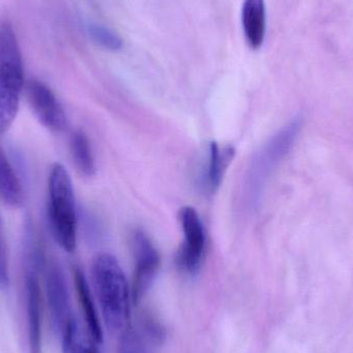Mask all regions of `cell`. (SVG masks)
<instances>
[{"instance_id":"cell-1","label":"cell","mask_w":353,"mask_h":353,"mask_svg":"<svg viewBox=\"0 0 353 353\" xmlns=\"http://www.w3.org/2000/svg\"><path fill=\"white\" fill-rule=\"evenodd\" d=\"M92 280L103 321L114 333L128 329L132 300V288L115 256L101 253L92 263Z\"/></svg>"},{"instance_id":"cell-2","label":"cell","mask_w":353,"mask_h":353,"mask_svg":"<svg viewBox=\"0 0 353 353\" xmlns=\"http://www.w3.org/2000/svg\"><path fill=\"white\" fill-rule=\"evenodd\" d=\"M24 87V65L16 33L10 23L0 25V136L14 123Z\"/></svg>"},{"instance_id":"cell-3","label":"cell","mask_w":353,"mask_h":353,"mask_svg":"<svg viewBox=\"0 0 353 353\" xmlns=\"http://www.w3.org/2000/svg\"><path fill=\"white\" fill-rule=\"evenodd\" d=\"M48 218L54 238L66 252L77 247V208L74 186L61 163L52 165L48 180Z\"/></svg>"},{"instance_id":"cell-4","label":"cell","mask_w":353,"mask_h":353,"mask_svg":"<svg viewBox=\"0 0 353 353\" xmlns=\"http://www.w3.org/2000/svg\"><path fill=\"white\" fill-rule=\"evenodd\" d=\"M43 265V253L39 249L25 250V290L30 353H41V290L39 272Z\"/></svg>"},{"instance_id":"cell-5","label":"cell","mask_w":353,"mask_h":353,"mask_svg":"<svg viewBox=\"0 0 353 353\" xmlns=\"http://www.w3.org/2000/svg\"><path fill=\"white\" fill-rule=\"evenodd\" d=\"M179 221L182 228V245L176 253V265L187 274H195L201 268L205 256V234L203 222L194 208H181Z\"/></svg>"},{"instance_id":"cell-6","label":"cell","mask_w":353,"mask_h":353,"mask_svg":"<svg viewBox=\"0 0 353 353\" xmlns=\"http://www.w3.org/2000/svg\"><path fill=\"white\" fill-rule=\"evenodd\" d=\"M134 256L132 300L139 303L150 290L161 269V255L146 232L138 230L132 234Z\"/></svg>"},{"instance_id":"cell-7","label":"cell","mask_w":353,"mask_h":353,"mask_svg":"<svg viewBox=\"0 0 353 353\" xmlns=\"http://www.w3.org/2000/svg\"><path fill=\"white\" fill-rule=\"evenodd\" d=\"M27 99L35 117L41 125L52 132H61L68 125V118L52 89L41 81L33 79L27 84Z\"/></svg>"},{"instance_id":"cell-8","label":"cell","mask_w":353,"mask_h":353,"mask_svg":"<svg viewBox=\"0 0 353 353\" xmlns=\"http://www.w3.org/2000/svg\"><path fill=\"white\" fill-rule=\"evenodd\" d=\"M46 288H47L48 304L51 311L52 319L56 327L61 331L62 327L74 316L70 311L68 281L61 267L58 263H51L47 268Z\"/></svg>"},{"instance_id":"cell-9","label":"cell","mask_w":353,"mask_h":353,"mask_svg":"<svg viewBox=\"0 0 353 353\" xmlns=\"http://www.w3.org/2000/svg\"><path fill=\"white\" fill-rule=\"evenodd\" d=\"M236 155V149L232 146H220L218 143L211 142L209 146V159L205 173V190L209 194H214L219 188L225 175L226 170L230 167Z\"/></svg>"},{"instance_id":"cell-10","label":"cell","mask_w":353,"mask_h":353,"mask_svg":"<svg viewBox=\"0 0 353 353\" xmlns=\"http://www.w3.org/2000/svg\"><path fill=\"white\" fill-rule=\"evenodd\" d=\"M242 23L249 47L253 50L259 49L265 41L267 26L265 0H245Z\"/></svg>"},{"instance_id":"cell-11","label":"cell","mask_w":353,"mask_h":353,"mask_svg":"<svg viewBox=\"0 0 353 353\" xmlns=\"http://www.w3.org/2000/svg\"><path fill=\"white\" fill-rule=\"evenodd\" d=\"M74 280L79 302H80L85 323L87 325V331L97 344H101L103 337L101 321H99V314H97V308L93 302L88 282L79 268L74 270Z\"/></svg>"},{"instance_id":"cell-12","label":"cell","mask_w":353,"mask_h":353,"mask_svg":"<svg viewBox=\"0 0 353 353\" xmlns=\"http://www.w3.org/2000/svg\"><path fill=\"white\" fill-rule=\"evenodd\" d=\"M0 199L12 208L24 203V191L14 168L0 146Z\"/></svg>"},{"instance_id":"cell-13","label":"cell","mask_w":353,"mask_h":353,"mask_svg":"<svg viewBox=\"0 0 353 353\" xmlns=\"http://www.w3.org/2000/svg\"><path fill=\"white\" fill-rule=\"evenodd\" d=\"M62 352L63 353H99L97 342L85 333L78 321L72 317L62 327Z\"/></svg>"},{"instance_id":"cell-14","label":"cell","mask_w":353,"mask_h":353,"mask_svg":"<svg viewBox=\"0 0 353 353\" xmlns=\"http://www.w3.org/2000/svg\"><path fill=\"white\" fill-rule=\"evenodd\" d=\"M70 151L77 169L84 176L95 174V161L88 137L83 130H76L70 138Z\"/></svg>"},{"instance_id":"cell-15","label":"cell","mask_w":353,"mask_h":353,"mask_svg":"<svg viewBox=\"0 0 353 353\" xmlns=\"http://www.w3.org/2000/svg\"><path fill=\"white\" fill-rule=\"evenodd\" d=\"M88 33L94 43L109 51H118L123 46L121 37L109 27L91 24L88 26Z\"/></svg>"},{"instance_id":"cell-16","label":"cell","mask_w":353,"mask_h":353,"mask_svg":"<svg viewBox=\"0 0 353 353\" xmlns=\"http://www.w3.org/2000/svg\"><path fill=\"white\" fill-rule=\"evenodd\" d=\"M119 353H147V350L140 335L128 327L121 335Z\"/></svg>"},{"instance_id":"cell-17","label":"cell","mask_w":353,"mask_h":353,"mask_svg":"<svg viewBox=\"0 0 353 353\" xmlns=\"http://www.w3.org/2000/svg\"><path fill=\"white\" fill-rule=\"evenodd\" d=\"M8 282H10V277H8L6 236H4L3 225H2L1 217H0V288H8Z\"/></svg>"}]
</instances>
